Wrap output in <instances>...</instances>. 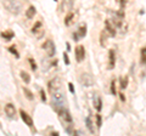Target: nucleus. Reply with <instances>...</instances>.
<instances>
[{
	"label": "nucleus",
	"mask_w": 146,
	"mask_h": 136,
	"mask_svg": "<svg viewBox=\"0 0 146 136\" xmlns=\"http://www.w3.org/2000/svg\"><path fill=\"white\" fill-rule=\"evenodd\" d=\"M0 37L3 39H5L6 42L9 40H11L12 38H15V33H13L12 30H6V32H1V34H0Z\"/></svg>",
	"instance_id": "15"
},
{
	"label": "nucleus",
	"mask_w": 146,
	"mask_h": 136,
	"mask_svg": "<svg viewBox=\"0 0 146 136\" xmlns=\"http://www.w3.org/2000/svg\"><path fill=\"white\" fill-rule=\"evenodd\" d=\"M73 18H74V15H73V12H68L67 15H66V17H65V24L66 26H70L71 24V22L73 21Z\"/></svg>",
	"instance_id": "23"
},
{
	"label": "nucleus",
	"mask_w": 146,
	"mask_h": 136,
	"mask_svg": "<svg viewBox=\"0 0 146 136\" xmlns=\"http://www.w3.org/2000/svg\"><path fill=\"white\" fill-rule=\"evenodd\" d=\"M40 98H42V101H43V102L46 101V95H45L44 90H40Z\"/></svg>",
	"instance_id": "30"
},
{
	"label": "nucleus",
	"mask_w": 146,
	"mask_h": 136,
	"mask_svg": "<svg viewBox=\"0 0 146 136\" xmlns=\"http://www.w3.org/2000/svg\"><path fill=\"white\" fill-rule=\"evenodd\" d=\"M51 106H52V110L56 112L58 108H61L65 106V95L60 91H55L52 92V96H51Z\"/></svg>",
	"instance_id": "1"
},
{
	"label": "nucleus",
	"mask_w": 146,
	"mask_h": 136,
	"mask_svg": "<svg viewBox=\"0 0 146 136\" xmlns=\"http://www.w3.org/2000/svg\"><path fill=\"white\" fill-rule=\"evenodd\" d=\"M20 116L22 118V120L26 123V125H28L29 128H33V119H32V117L28 114V113H26L23 110L20 111Z\"/></svg>",
	"instance_id": "8"
},
{
	"label": "nucleus",
	"mask_w": 146,
	"mask_h": 136,
	"mask_svg": "<svg viewBox=\"0 0 146 136\" xmlns=\"http://www.w3.org/2000/svg\"><path fill=\"white\" fill-rule=\"evenodd\" d=\"M74 134H76V135H84V133H82L80 130H77V131H74Z\"/></svg>",
	"instance_id": "36"
},
{
	"label": "nucleus",
	"mask_w": 146,
	"mask_h": 136,
	"mask_svg": "<svg viewBox=\"0 0 146 136\" xmlns=\"http://www.w3.org/2000/svg\"><path fill=\"white\" fill-rule=\"evenodd\" d=\"M100 44H101L102 46H106V35H105V32L100 33Z\"/></svg>",
	"instance_id": "26"
},
{
	"label": "nucleus",
	"mask_w": 146,
	"mask_h": 136,
	"mask_svg": "<svg viewBox=\"0 0 146 136\" xmlns=\"http://www.w3.org/2000/svg\"><path fill=\"white\" fill-rule=\"evenodd\" d=\"M66 46H67V51H71V45H70V43H66Z\"/></svg>",
	"instance_id": "37"
},
{
	"label": "nucleus",
	"mask_w": 146,
	"mask_h": 136,
	"mask_svg": "<svg viewBox=\"0 0 146 136\" xmlns=\"http://www.w3.org/2000/svg\"><path fill=\"white\" fill-rule=\"evenodd\" d=\"M118 1V4H119V6H121V9L123 10V9L125 7V3H127V0H117Z\"/></svg>",
	"instance_id": "31"
},
{
	"label": "nucleus",
	"mask_w": 146,
	"mask_h": 136,
	"mask_svg": "<svg viewBox=\"0 0 146 136\" xmlns=\"http://www.w3.org/2000/svg\"><path fill=\"white\" fill-rule=\"evenodd\" d=\"M79 39H80V37H79L78 32H74V33H73V40H74V42H78Z\"/></svg>",
	"instance_id": "32"
},
{
	"label": "nucleus",
	"mask_w": 146,
	"mask_h": 136,
	"mask_svg": "<svg viewBox=\"0 0 146 136\" xmlns=\"http://www.w3.org/2000/svg\"><path fill=\"white\" fill-rule=\"evenodd\" d=\"M101 125H102V117H101V114H96V126H98V129L101 128Z\"/></svg>",
	"instance_id": "27"
},
{
	"label": "nucleus",
	"mask_w": 146,
	"mask_h": 136,
	"mask_svg": "<svg viewBox=\"0 0 146 136\" xmlns=\"http://www.w3.org/2000/svg\"><path fill=\"white\" fill-rule=\"evenodd\" d=\"M127 86H128V77L127 75L121 77V79H119V88H121V90L127 89Z\"/></svg>",
	"instance_id": "18"
},
{
	"label": "nucleus",
	"mask_w": 146,
	"mask_h": 136,
	"mask_svg": "<svg viewBox=\"0 0 146 136\" xmlns=\"http://www.w3.org/2000/svg\"><path fill=\"white\" fill-rule=\"evenodd\" d=\"M43 49H44V51L46 52V55L48 57H54L55 56V53H56V48H55V44L52 40H46L44 44H43Z\"/></svg>",
	"instance_id": "4"
},
{
	"label": "nucleus",
	"mask_w": 146,
	"mask_h": 136,
	"mask_svg": "<svg viewBox=\"0 0 146 136\" xmlns=\"http://www.w3.org/2000/svg\"><path fill=\"white\" fill-rule=\"evenodd\" d=\"M56 113H57L58 116H60V118H61L63 121H66V123H72V121H73V118H72L71 113H70V111L67 110L66 106L58 108V110L56 111Z\"/></svg>",
	"instance_id": "3"
},
{
	"label": "nucleus",
	"mask_w": 146,
	"mask_h": 136,
	"mask_svg": "<svg viewBox=\"0 0 146 136\" xmlns=\"http://www.w3.org/2000/svg\"><path fill=\"white\" fill-rule=\"evenodd\" d=\"M42 27H43V23L40 21H38V22H35L34 23V26H33V28H32V33H34V34H36L39 30H42Z\"/></svg>",
	"instance_id": "19"
},
{
	"label": "nucleus",
	"mask_w": 146,
	"mask_h": 136,
	"mask_svg": "<svg viewBox=\"0 0 146 136\" xmlns=\"http://www.w3.org/2000/svg\"><path fill=\"white\" fill-rule=\"evenodd\" d=\"M68 89H70V91H71V94H73V95H74V92H76V90H74V86H73V84H72V83H68Z\"/></svg>",
	"instance_id": "33"
},
{
	"label": "nucleus",
	"mask_w": 146,
	"mask_h": 136,
	"mask_svg": "<svg viewBox=\"0 0 146 136\" xmlns=\"http://www.w3.org/2000/svg\"><path fill=\"white\" fill-rule=\"evenodd\" d=\"M50 135H52V136H58V133H57V131H55V133H51Z\"/></svg>",
	"instance_id": "38"
},
{
	"label": "nucleus",
	"mask_w": 146,
	"mask_h": 136,
	"mask_svg": "<svg viewBox=\"0 0 146 136\" xmlns=\"http://www.w3.org/2000/svg\"><path fill=\"white\" fill-rule=\"evenodd\" d=\"M61 79L58 78V77H55V78H52L51 80L48 83V89H49V91L50 92H55V91H58L61 88Z\"/></svg>",
	"instance_id": "6"
},
{
	"label": "nucleus",
	"mask_w": 146,
	"mask_h": 136,
	"mask_svg": "<svg viewBox=\"0 0 146 136\" xmlns=\"http://www.w3.org/2000/svg\"><path fill=\"white\" fill-rule=\"evenodd\" d=\"M9 51H10L16 58H20V53H18V51L16 50V46H10L9 48Z\"/></svg>",
	"instance_id": "25"
},
{
	"label": "nucleus",
	"mask_w": 146,
	"mask_h": 136,
	"mask_svg": "<svg viewBox=\"0 0 146 136\" xmlns=\"http://www.w3.org/2000/svg\"><path fill=\"white\" fill-rule=\"evenodd\" d=\"M116 66V56H115V51L110 50L108 51V69H113Z\"/></svg>",
	"instance_id": "13"
},
{
	"label": "nucleus",
	"mask_w": 146,
	"mask_h": 136,
	"mask_svg": "<svg viewBox=\"0 0 146 136\" xmlns=\"http://www.w3.org/2000/svg\"><path fill=\"white\" fill-rule=\"evenodd\" d=\"M140 62L141 65L146 66V48H143L140 51Z\"/></svg>",
	"instance_id": "21"
},
{
	"label": "nucleus",
	"mask_w": 146,
	"mask_h": 136,
	"mask_svg": "<svg viewBox=\"0 0 146 136\" xmlns=\"http://www.w3.org/2000/svg\"><path fill=\"white\" fill-rule=\"evenodd\" d=\"M35 13H36L35 7H34L33 5H31V6L26 10V17H27L28 20H31V18H33V17L35 16Z\"/></svg>",
	"instance_id": "16"
},
{
	"label": "nucleus",
	"mask_w": 146,
	"mask_h": 136,
	"mask_svg": "<svg viewBox=\"0 0 146 136\" xmlns=\"http://www.w3.org/2000/svg\"><path fill=\"white\" fill-rule=\"evenodd\" d=\"M23 92H25V96H26L27 100H29V101H33V100H34V95H33V92H32L29 89L23 88Z\"/></svg>",
	"instance_id": "20"
},
{
	"label": "nucleus",
	"mask_w": 146,
	"mask_h": 136,
	"mask_svg": "<svg viewBox=\"0 0 146 136\" xmlns=\"http://www.w3.org/2000/svg\"><path fill=\"white\" fill-rule=\"evenodd\" d=\"M111 22H112V24L115 26V28H122V26H123V18L118 17L116 13H115V16L111 18Z\"/></svg>",
	"instance_id": "14"
},
{
	"label": "nucleus",
	"mask_w": 146,
	"mask_h": 136,
	"mask_svg": "<svg viewBox=\"0 0 146 136\" xmlns=\"http://www.w3.org/2000/svg\"><path fill=\"white\" fill-rule=\"evenodd\" d=\"M74 53H76L77 62H82V61H83L84 57H85V49H84L83 45H78V46H76Z\"/></svg>",
	"instance_id": "7"
},
{
	"label": "nucleus",
	"mask_w": 146,
	"mask_h": 136,
	"mask_svg": "<svg viewBox=\"0 0 146 136\" xmlns=\"http://www.w3.org/2000/svg\"><path fill=\"white\" fill-rule=\"evenodd\" d=\"M119 98H121V101H123V102L125 101V97H124V95H123V94L119 95Z\"/></svg>",
	"instance_id": "35"
},
{
	"label": "nucleus",
	"mask_w": 146,
	"mask_h": 136,
	"mask_svg": "<svg viewBox=\"0 0 146 136\" xmlns=\"http://www.w3.org/2000/svg\"><path fill=\"white\" fill-rule=\"evenodd\" d=\"M20 75H21V79L23 80L26 84H29V83H31V75L27 73L26 71H21V72H20Z\"/></svg>",
	"instance_id": "17"
},
{
	"label": "nucleus",
	"mask_w": 146,
	"mask_h": 136,
	"mask_svg": "<svg viewBox=\"0 0 146 136\" xmlns=\"http://www.w3.org/2000/svg\"><path fill=\"white\" fill-rule=\"evenodd\" d=\"M78 34L80 38H84L86 35V26L85 24H80L79 28H78Z\"/></svg>",
	"instance_id": "24"
},
{
	"label": "nucleus",
	"mask_w": 146,
	"mask_h": 136,
	"mask_svg": "<svg viewBox=\"0 0 146 136\" xmlns=\"http://www.w3.org/2000/svg\"><path fill=\"white\" fill-rule=\"evenodd\" d=\"M115 26H111V23H110V21L106 20L105 21V30H106V33L108 34V37H116V29L113 28Z\"/></svg>",
	"instance_id": "11"
},
{
	"label": "nucleus",
	"mask_w": 146,
	"mask_h": 136,
	"mask_svg": "<svg viewBox=\"0 0 146 136\" xmlns=\"http://www.w3.org/2000/svg\"><path fill=\"white\" fill-rule=\"evenodd\" d=\"M5 113L9 118H13L16 116V107L12 103H7V105H5Z\"/></svg>",
	"instance_id": "12"
},
{
	"label": "nucleus",
	"mask_w": 146,
	"mask_h": 136,
	"mask_svg": "<svg viewBox=\"0 0 146 136\" xmlns=\"http://www.w3.org/2000/svg\"><path fill=\"white\" fill-rule=\"evenodd\" d=\"M63 60H65V63L68 66L70 65V60H68V56H67V53H63Z\"/></svg>",
	"instance_id": "34"
},
{
	"label": "nucleus",
	"mask_w": 146,
	"mask_h": 136,
	"mask_svg": "<svg viewBox=\"0 0 146 136\" xmlns=\"http://www.w3.org/2000/svg\"><path fill=\"white\" fill-rule=\"evenodd\" d=\"M29 65H31V69L32 71H36V68H38V67H36V63L34 62V60H33V58H29Z\"/></svg>",
	"instance_id": "28"
},
{
	"label": "nucleus",
	"mask_w": 146,
	"mask_h": 136,
	"mask_svg": "<svg viewBox=\"0 0 146 136\" xmlns=\"http://www.w3.org/2000/svg\"><path fill=\"white\" fill-rule=\"evenodd\" d=\"M73 5H74V0H62L61 1V11H70L73 9Z\"/></svg>",
	"instance_id": "10"
},
{
	"label": "nucleus",
	"mask_w": 146,
	"mask_h": 136,
	"mask_svg": "<svg viewBox=\"0 0 146 136\" xmlns=\"http://www.w3.org/2000/svg\"><path fill=\"white\" fill-rule=\"evenodd\" d=\"M111 92L112 95H116L117 91H116V80H112L111 81Z\"/></svg>",
	"instance_id": "29"
},
{
	"label": "nucleus",
	"mask_w": 146,
	"mask_h": 136,
	"mask_svg": "<svg viewBox=\"0 0 146 136\" xmlns=\"http://www.w3.org/2000/svg\"><path fill=\"white\" fill-rule=\"evenodd\" d=\"M79 83L83 85L84 88H90V86H93V84H94L93 75L89 74V73H83V74H80V77H79Z\"/></svg>",
	"instance_id": "5"
},
{
	"label": "nucleus",
	"mask_w": 146,
	"mask_h": 136,
	"mask_svg": "<svg viewBox=\"0 0 146 136\" xmlns=\"http://www.w3.org/2000/svg\"><path fill=\"white\" fill-rule=\"evenodd\" d=\"M4 6L9 12L13 13V15H18L22 10V4L18 0H5Z\"/></svg>",
	"instance_id": "2"
},
{
	"label": "nucleus",
	"mask_w": 146,
	"mask_h": 136,
	"mask_svg": "<svg viewBox=\"0 0 146 136\" xmlns=\"http://www.w3.org/2000/svg\"><path fill=\"white\" fill-rule=\"evenodd\" d=\"M54 1H57V0H54Z\"/></svg>",
	"instance_id": "39"
},
{
	"label": "nucleus",
	"mask_w": 146,
	"mask_h": 136,
	"mask_svg": "<svg viewBox=\"0 0 146 136\" xmlns=\"http://www.w3.org/2000/svg\"><path fill=\"white\" fill-rule=\"evenodd\" d=\"M85 124H86V128H88V130L90 131L91 134H94L95 130H94V128H93V121H91V119H90L89 117L85 118Z\"/></svg>",
	"instance_id": "22"
},
{
	"label": "nucleus",
	"mask_w": 146,
	"mask_h": 136,
	"mask_svg": "<svg viewBox=\"0 0 146 136\" xmlns=\"http://www.w3.org/2000/svg\"><path fill=\"white\" fill-rule=\"evenodd\" d=\"M93 106L94 108L98 112H100L102 110V100L101 97L99 96L98 94H94V97H93Z\"/></svg>",
	"instance_id": "9"
}]
</instances>
